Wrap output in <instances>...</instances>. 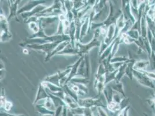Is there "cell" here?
Instances as JSON below:
<instances>
[]
</instances>
